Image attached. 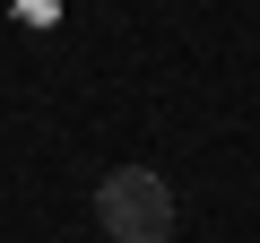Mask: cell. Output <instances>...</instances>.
Masks as SVG:
<instances>
[{"mask_svg":"<svg viewBox=\"0 0 260 243\" xmlns=\"http://www.w3.org/2000/svg\"><path fill=\"white\" fill-rule=\"evenodd\" d=\"M95 226L113 243H165L174 234V183L156 165H113L95 183Z\"/></svg>","mask_w":260,"mask_h":243,"instance_id":"1","label":"cell"}]
</instances>
